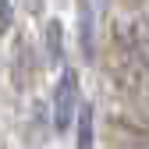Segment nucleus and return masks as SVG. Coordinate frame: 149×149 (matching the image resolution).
Here are the masks:
<instances>
[{
    "label": "nucleus",
    "mask_w": 149,
    "mask_h": 149,
    "mask_svg": "<svg viewBox=\"0 0 149 149\" xmlns=\"http://www.w3.org/2000/svg\"><path fill=\"white\" fill-rule=\"evenodd\" d=\"M78 74L71 68L61 71L57 85H53V132L57 135H68L71 124H74V114H78Z\"/></svg>",
    "instance_id": "nucleus-1"
},
{
    "label": "nucleus",
    "mask_w": 149,
    "mask_h": 149,
    "mask_svg": "<svg viewBox=\"0 0 149 149\" xmlns=\"http://www.w3.org/2000/svg\"><path fill=\"white\" fill-rule=\"evenodd\" d=\"M92 0H78V39H82V53L85 61L96 57V22H92Z\"/></svg>",
    "instance_id": "nucleus-2"
},
{
    "label": "nucleus",
    "mask_w": 149,
    "mask_h": 149,
    "mask_svg": "<svg viewBox=\"0 0 149 149\" xmlns=\"http://www.w3.org/2000/svg\"><path fill=\"white\" fill-rule=\"evenodd\" d=\"M74 146L78 149L96 146V114H92V103H78V114H74Z\"/></svg>",
    "instance_id": "nucleus-3"
},
{
    "label": "nucleus",
    "mask_w": 149,
    "mask_h": 149,
    "mask_svg": "<svg viewBox=\"0 0 149 149\" xmlns=\"http://www.w3.org/2000/svg\"><path fill=\"white\" fill-rule=\"evenodd\" d=\"M43 36H46V39H43V43H46V61H50L53 68H61V64H64V25L57 22V18H50Z\"/></svg>",
    "instance_id": "nucleus-4"
},
{
    "label": "nucleus",
    "mask_w": 149,
    "mask_h": 149,
    "mask_svg": "<svg viewBox=\"0 0 149 149\" xmlns=\"http://www.w3.org/2000/svg\"><path fill=\"white\" fill-rule=\"evenodd\" d=\"M132 57H135L139 68L149 74V29H146V25H139V29L132 32Z\"/></svg>",
    "instance_id": "nucleus-5"
},
{
    "label": "nucleus",
    "mask_w": 149,
    "mask_h": 149,
    "mask_svg": "<svg viewBox=\"0 0 149 149\" xmlns=\"http://www.w3.org/2000/svg\"><path fill=\"white\" fill-rule=\"evenodd\" d=\"M135 92H139V103L146 107V114H149V74L139 68V78H135Z\"/></svg>",
    "instance_id": "nucleus-6"
},
{
    "label": "nucleus",
    "mask_w": 149,
    "mask_h": 149,
    "mask_svg": "<svg viewBox=\"0 0 149 149\" xmlns=\"http://www.w3.org/2000/svg\"><path fill=\"white\" fill-rule=\"evenodd\" d=\"M14 25V7H11V0H0V36H7Z\"/></svg>",
    "instance_id": "nucleus-7"
},
{
    "label": "nucleus",
    "mask_w": 149,
    "mask_h": 149,
    "mask_svg": "<svg viewBox=\"0 0 149 149\" xmlns=\"http://www.w3.org/2000/svg\"><path fill=\"white\" fill-rule=\"evenodd\" d=\"M142 25H146V29H149V14H146V22H142Z\"/></svg>",
    "instance_id": "nucleus-8"
}]
</instances>
